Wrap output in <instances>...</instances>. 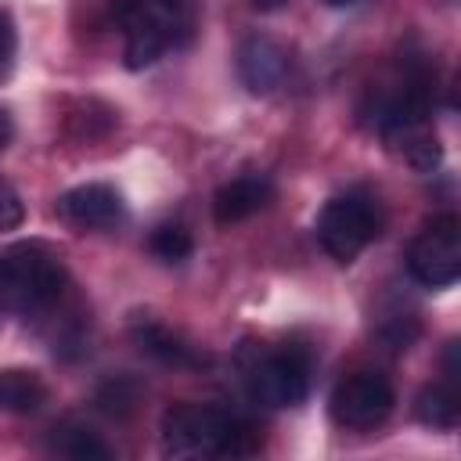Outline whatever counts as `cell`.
I'll return each instance as SVG.
<instances>
[{
    "label": "cell",
    "mask_w": 461,
    "mask_h": 461,
    "mask_svg": "<svg viewBox=\"0 0 461 461\" xmlns=\"http://www.w3.org/2000/svg\"><path fill=\"white\" fill-rule=\"evenodd\" d=\"M259 443L252 429L212 403H173L162 414L166 457H245Z\"/></svg>",
    "instance_id": "cell-1"
},
{
    "label": "cell",
    "mask_w": 461,
    "mask_h": 461,
    "mask_svg": "<svg viewBox=\"0 0 461 461\" xmlns=\"http://www.w3.org/2000/svg\"><path fill=\"white\" fill-rule=\"evenodd\" d=\"M115 22L122 25L126 68H148L166 47L187 43L194 25L191 0H115Z\"/></svg>",
    "instance_id": "cell-2"
},
{
    "label": "cell",
    "mask_w": 461,
    "mask_h": 461,
    "mask_svg": "<svg viewBox=\"0 0 461 461\" xmlns=\"http://www.w3.org/2000/svg\"><path fill=\"white\" fill-rule=\"evenodd\" d=\"M4 274H7V299L11 310L25 317H40L50 306H58L65 292V267L61 259L40 245V241H22L4 256Z\"/></svg>",
    "instance_id": "cell-3"
},
{
    "label": "cell",
    "mask_w": 461,
    "mask_h": 461,
    "mask_svg": "<svg viewBox=\"0 0 461 461\" xmlns=\"http://www.w3.org/2000/svg\"><path fill=\"white\" fill-rule=\"evenodd\" d=\"M378 227H382L378 205L364 191L335 194L317 216V238L335 263H353L378 238Z\"/></svg>",
    "instance_id": "cell-4"
},
{
    "label": "cell",
    "mask_w": 461,
    "mask_h": 461,
    "mask_svg": "<svg viewBox=\"0 0 461 461\" xmlns=\"http://www.w3.org/2000/svg\"><path fill=\"white\" fill-rule=\"evenodd\" d=\"M249 396L263 407H299L310 393V357L303 349H274L249 364Z\"/></svg>",
    "instance_id": "cell-5"
},
{
    "label": "cell",
    "mask_w": 461,
    "mask_h": 461,
    "mask_svg": "<svg viewBox=\"0 0 461 461\" xmlns=\"http://www.w3.org/2000/svg\"><path fill=\"white\" fill-rule=\"evenodd\" d=\"M407 270L425 288H450L461 277V223H457V216L432 220L411 241Z\"/></svg>",
    "instance_id": "cell-6"
},
{
    "label": "cell",
    "mask_w": 461,
    "mask_h": 461,
    "mask_svg": "<svg viewBox=\"0 0 461 461\" xmlns=\"http://www.w3.org/2000/svg\"><path fill=\"white\" fill-rule=\"evenodd\" d=\"M393 403H396V393H393L389 378H382L375 371H353L335 385V393L328 400V411H331V421L339 429H357L360 432V429L382 425L389 418Z\"/></svg>",
    "instance_id": "cell-7"
},
{
    "label": "cell",
    "mask_w": 461,
    "mask_h": 461,
    "mask_svg": "<svg viewBox=\"0 0 461 461\" xmlns=\"http://www.w3.org/2000/svg\"><path fill=\"white\" fill-rule=\"evenodd\" d=\"M54 212L72 227L104 230V227H115L122 220V198L108 184H79L58 198Z\"/></svg>",
    "instance_id": "cell-8"
},
{
    "label": "cell",
    "mask_w": 461,
    "mask_h": 461,
    "mask_svg": "<svg viewBox=\"0 0 461 461\" xmlns=\"http://www.w3.org/2000/svg\"><path fill=\"white\" fill-rule=\"evenodd\" d=\"M238 76L249 94H274L288 79V50L274 36H249L238 47Z\"/></svg>",
    "instance_id": "cell-9"
},
{
    "label": "cell",
    "mask_w": 461,
    "mask_h": 461,
    "mask_svg": "<svg viewBox=\"0 0 461 461\" xmlns=\"http://www.w3.org/2000/svg\"><path fill=\"white\" fill-rule=\"evenodd\" d=\"M274 198V187L267 176H234L212 194V216L216 223H238L259 212Z\"/></svg>",
    "instance_id": "cell-10"
},
{
    "label": "cell",
    "mask_w": 461,
    "mask_h": 461,
    "mask_svg": "<svg viewBox=\"0 0 461 461\" xmlns=\"http://www.w3.org/2000/svg\"><path fill=\"white\" fill-rule=\"evenodd\" d=\"M130 335L140 346V353L155 357L158 364H173V367H202L205 364V353H198L194 346H187L180 335H173L169 328H162L155 321H137Z\"/></svg>",
    "instance_id": "cell-11"
},
{
    "label": "cell",
    "mask_w": 461,
    "mask_h": 461,
    "mask_svg": "<svg viewBox=\"0 0 461 461\" xmlns=\"http://www.w3.org/2000/svg\"><path fill=\"white\" fill-rule=\"evenodd\" d=\"M414 414L421 425L429 429H457L461 421V396H457V382H436V385H425L414 400Z\"/></svg>",
    "instance_id": "cell-12"
},
{
    "label": "cell",
    "mask_w": 461,
    "mask_h": 461,
    "mask_svg": "<svg viewBox=\"0 0 461 461\" xmlns=\"http://www.w3.org/2000/svg\"><path fill=\"white\" fill-rule=\"evenodd\" d=\"M47 400V385L36 371H0V414H32Z\"/></svg>",
    "instance_id": "cell-13"
},
{
    "label": "cell",
    "mask_w": 461,
    "mask_h": 461,
    "mask_svg": "<svg viewBox=\"0 0 461 461\" xmlns=\"http://www.w3.org/2000/svg\"><path fill=\"white\" fill-rule=\"evenodd\" d=\"M50 450L61 457H72V461H108L112 457V447L83 421H61L50 436Z\"/></svg>",
    "instance_id": "cell-14"
},
{
    "label": "cell",
    "mask_w": 461,
    "mask_h": 461,
    "mask_svg": "<svg viewBox=\"0 0 461 461\" xmlns=\"http://www.w3.org/2000/svg\"><path fill=\"white\" fill-rule=\"evenodd\" d=\"M148 249H151L162 263H184V259L191 256L194 241H191V234H187L184 227H176V223H162V227L151 230Z\"/></svg>",
    "instance_id": "cell-15"
},
{
    "label": "cell",
    "mask_w": 461,
    "mask_h": 461,
    "mask_svg": "<svg viewBox=\"0 0 461 461\" xmlns=\"http://www.w3.org/2000/svg\"><path fill=\"white\" fill-rule=\"evenodd\" d=\"M137 396H140V389H137V382H130V378H108L101 389H97V407L104 411V414H112V418H126L133 407H137Z\"/></svg>",
    "instance_id": "cell-16"
},
{
    "label": "cell",
    "mask_w": 461,
    "mask_h": 461,
    "mask_svg": "<svg viewBox=\"0 0 461 461\" xmlns=\"http://www.w3.org/2000/svg\"><path fill=\"white\" fill-rule=\"evenodd\" d=\"M25 216V205L18 198V191L0 176V230H14Z\"/></svg>",
    "instance_id": "cell-17"
},
{
    "label": "cell",
    "mask_w": 461,
    "mask_h": 461,
    "mask_svg": "<svg viewBox=\"0 0 461 461\" xmlns=\"http://www.w3.org/2000/svg\"><path fill=\"white\" fill-rule=\"evenodd\" d=\"M11 58H14V22H11V14L0 7V79H4V72L11 68Z\"/></svg>",
    "instance_id": "cell-18"
},
{
    "label": "cell",
    "mask_w": 461,
    "mask_h": 461,
    "mask_svg": "<svg viewBox=\"0 0 461 461\" xmlns=\"http://www.w3.org/2000/svg\"><path fill=\"white\" fill-rule=\"evenodd\" d=\"M11 137H14V122H11V112H7V108H0V151L11 144Z\"/></svg>",
    "instance_id": "cell-19"
},
{
    "label": "cell",
    "mask_w": 461,
    "mask_h": 461,
    "mask_svg": "<svg viewBox=\"0 0 461 461\" xmlns=\"http://www.w3.org/2000/svg\"><path fill=\"white\" fill-rule=\"evenodd\" d=\"M7 310H11V299H7V274H4V256H0V321Z\"/></svg>",
    "instance_id": "cell-20"
},
{
    "label": "cell",
    "mask_w": 461,
    "mask_h": 461,
    "mask_svg": "<svg viewBox=\"0 0 461 461\" xmlns=\"http://www.w3.org/2000/svg\"><path fill=\"white\" fill-rule=\"evenodd\" d=\"M249 4H252L256 11H281L288 0H249Z\"/></svg>",
    "instance_id": "cell-21"
},
{
    "label": "cell",
    "mask_w": 461,
    "mask_h": 461,
    "mask_svg": "<svg viewBox=\"0 0 461 461\" xmlns=\"http://www.w3.org/2000/svg\"><path fill=\"white\" fill-rule=\"evenodd\" d=\"M324 4H331V7H346V4H353V0H324Z\"/></svg>",
    "instance_id": "cell-22"
}]
</instances>
